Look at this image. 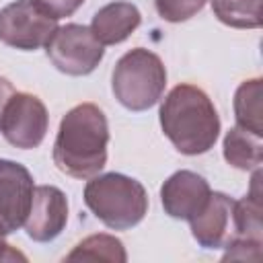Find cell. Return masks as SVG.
Masks as SVG:
<instances>
[{
	"label": "cell",
	"mask_w": 263,
	"mask_h": 263,
	"mask_svg": "<svg viewBox=\"0 0 263 263\" xmlns=\"http://www.w3.org/2000/svg\"><path fill=\"white\" fill-rule=\"evenodd\" d=\"M107 144L109 125L105 113L92 103L76 105L60 121L53 162L68 177L90 179L107 162Z\"/></svg>",
	"instance_id": "6da1fadb"
},
{
	"label": "cell",
	"mask_w": 263,
	"mask_h": 263,
	"mask_svg": "<svg viewBox=\"0 0 263 263\" xmlns=\"http://www.w3.org/2000/svg\"><path fill=\"white\" fill-rule=\"evenodd\" d=\"M160 125L171 144L187 156L208 152L220 134L214 103L193 84H179L166 95L160 107Z\"/></svg>",
	"instance_id": "7a4b0ae2"
},
{
	"label": "cell",
	"mask_w": 263,
	"mask_h": 263,
	"mask_svg": "<svg viewBox=\"0 0 263 263\" xmlns=\"http://www.w3.org/2000/svg\"><path fill=\"white\" fill-rule=\"evenodd\" d=\"M84 203L111 230L134 228L148 212L144 185L119 173L90 177L84 187Z\"/></svg>",
	"instance_id": "3957f363"
},
{
	"label": "cell",
	"mask_w": 263,
	"mask_h": 263,
	"mask_svg": "<svg viewBox=\"0 0 263 263\" xmlns=\"http://www.w3.org/2000/svg\"><path fill=\"white\" fill-rule=\"evenodd\" d=\"M164 86L166 70L162 60L144 47H136L121 55L111 76L115 99L129 111H146L156 105Z\"/></svg>",
	"instance_id": "277c9868"
},
{
	"label": "cell",
	"mask_w": 263,
	"mask_h": 263,
	"mask_svg": "<svg viewBox=\"0 0 263 263\" xmlns=\"http://www.w3.org/2000/svg\"><path fill=\"white\" fill-rule=\"evenodd\" d=\"M51 64L68 76H86L103 60L105 45L92 35L90 27L66 25L58 27L45 45Z\"/></svg>",
	"instance_id": "5b68a950"
},
{
	"label": "cell",
	"mask_w": 263,
	"mask_h": 263,
	"mask_svg": "<svg viewBox=\"0 0 263 263\" xmlns=\"http://www.w3.org/2000/svg\"><path fill=\"white\" fill-rule=\"evenodd\" d=\"M58 29V18L33 0H16L0 10V41L8 47L33 51L45 47Z\"/></svg>",
	"instance_id": "8992f818"
},
{
	"label": "cell",
	"mask_w": 263,
	"mask_h": 263,
	"mask_svg": "<svg viewBox=\"0 0 263 263\" xmlns=\"http://www.w3.org/2000/svg\"><path fill=\"white\" fill-rule=\"evenodd\" d=\"M47 123V109L39 97L29 92H12L0 117V134L14 148L31 150L43 142Z\"/></svg>",
	"instance_id": "52a82bcc"
},
{
	"label": "cell",
	"mask_w": 263,
	"mask_h": 263,
	"mask_svg": "<svg viewBox=\"0 0 263 263\" xmlns=\"http://www.w3.org/2000/svg\"><path fill=\"white\" fill-rule=\"evenodd\" d=\"M33 189V177L23 164L0 158V236L25 224Z\"/></svg>",
	"instance_id": "ba28073f"
},
{
	"label": "cell",
	"mask_w": 263,
	"mask_h": 263,
	"mask_svg": "<svg viewBox=\"0 0 263 263\" xmlns=\"http://www.w3.org/2000/svg\"><path fill=\"white\" fill-rule=\"evenodd\" d=\"M68 222V199L53 185H37L33 189L31 208L25 220L27 236L35 242H49L64 230Z\"/></svg>",
	"instance_id": "9c48e42d"
},
{
	"label": "cell",
	"mask_w": 263,
	"mask_h": 263,
	"mask_svg": "<svg viewBox=\"0 0 263 263\" xmlns=\"http://www.w3.org/2000/svg\"><path fill=\"white\" fill-rule=\"evenodd\" d=\"M189 224L193 238L203 249H224L234 238V199L226 193H210L205 205Z\"/></svg>",
	"instance_id": "30bf717a"
},
{
	"label": "cell",
	"mask_w": 263,
	"mask_h": 263,
	"mask_svg": "<svg viewBox=\"0 0 263 263\" xmlns=\"http://www.w3.org/2000/svg\"><path fill=\"white\" fill-rule=\"evenodd\" d=\"M210 193L212 189L203 177L193 171H177L164 181L160 189V199L164 212L171 218L189 222L201 212Z\"/></svg>",
	"instance_id": "8fae6325"
},
{
	"label": "cell",
	"mask_w": 263,
	"mask_h": 263,
	"mask_svg": "<svg viewBox=\"0 0 263 263\" xmlns=\"http://www.w3.org/2000/svg\"><path fill=\"white\" fill-rule=\"evenodd\" d=\"M142 14L132 2H111L92 16L90 31L103 45H115L127 39L140 27Z\"/></svg>",
	"instance_id": "7c38bea8"
},
{
	"label": "cell",
	"mask_w": 263,
	"mask_h": 263,
	"mask_svg": "<svg viewBox=\"0 0 263 263\" xmlns=\"http://www.w3.org/2000/svg\"><path fill=\"white\" fill-rule=\"evenodd\" d=\"M224 158L228 164L240 168V171H253L261 166L263 160V144L261 136L245 129V127H232L224 138Z\"/></svg>",
	"instance_id": "4fadbf2b"
},
{
	"label": "cell",
	"mask_w": 263,
	"mask_h": 263,
	"mask_svg": "<svg viewBox=\"0 0 263 263\" xmlns=\"http://www.w3.org/2000/svg\"><path fill=\"white\" fill-rule=\"evenodd\" d=\"M261 95H263V86L261 80H247L238 86L236 95H234V115H236V123L238 127H245L257 136L263 134V125H261Z\"/></svg>",
	"instance_id": "5bb4252c"
},
{
	"label": "cell",
	"mask_w": 263,
	"mask_h": 263,
	"mask_svg": "<svg viewBox=\"0 0 263 263\" xmlns=\"http://www.w3.org/2000/svg\"><path fill=\"white\" fill-rule=\"evenodd\" d=\"M212 10L218 16V21L228 27H261V0H212Z\"/></svg>",
	"instance_id": "9a60e30c"
},
{
	"label": "cell",
	"mask_w": 263,
	"mask_h": 263,
	"mask_svg": "<svg viewBox=\"0 0 263 263\" xmlns=\"http://www.w3.org/2000/svg\"><path fill=\"white\" fill-rule=\"evenodd\" d=\"M127 259L121 240L109 234H92L78 242L66 261H113L123 263Z\"/></svg>",
	"instance_id": "2e32d148"
},
{
	"label": "cell",
	"mask_w": 263,
	"mask_h": 263,
	"mask_svg": "<svg viewBox=\"0 0 263 263\" xmlns=\"http://www.w3.org/2000/svg\"><path fill=\"white\" fill-rule=\"evenodd\" d=\"M158 14L168 23H183L191 16H195L205 0H154Z\"/></svg>",
	"instance_id": "e0dca14e"
},
{
	"label": "cell",
	"mask_w": 263,
	"mask_h": 263,
	"mask_svg": "<svg viewBox=\"0 0 263 263\" xmlns=\"http://www.w3.org/2000/svg\"><path fill=\"white\" fill-rule=\"evenodd\" d=\"M39 8H43L47 14H51L53 18H62V16H70L74 14L84 0H33Z\"/></svg>",
	"instance_id": "ac0fdd59"
},
{
	"label": "cell",
	"mask_w": 263,
	"mask_h": 263,
	"mask_svg": "<svg viewBox=\"0 0 263 263\" xmlns=\"http://www.w3.org/2000/svg\"><path fill=\"white\" fill-rule=\"evenodd\" d=\"M12 92H14L12 84H10L6 78L0 76V117H2V111H4V107H6V103H8V99L12 97Z\"/></svg>",
	"instance_id": "d6986e66"
},
{
	"label": "cell",
	"mask_w": 263,
	"mask_h": 263,
	"mask_svg": "<svg viewBox=\"0 0 263 263\" xmlns=\"http://www.w3.org/2000/svg\"><path fill=\"white\" fill-rule=\"evenodd\" d=\"M0 238H2V236H0Z\"/></svg>",
	"instance_id": "ffe728a7"
}]
</instances>
